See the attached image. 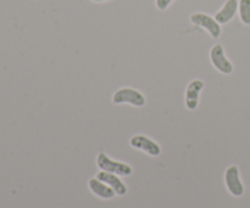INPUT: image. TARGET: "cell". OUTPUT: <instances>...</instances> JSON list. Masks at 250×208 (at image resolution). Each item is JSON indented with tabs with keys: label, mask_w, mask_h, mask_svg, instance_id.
I'll use <instances>...</instances> for the list:
<instances>
[{
	"label": "cell",
	"mask_w": 250,
	"mask_h": 208,
	"mask_svg": "<svg viewBox=\"0 0 250 208\" xmlns=\"http://www.w3.org/2000/svg\"><path fill=\"white\" fill-rule=\"evenodd\" d=\"M93 1H95V2H100V1H106V0H93Z\"/></svg>",
	"instance_id": "4fadbf2b"
},
{
	"label": "cell",
	"mask_w": 250,
	"mask_h": 208,
	"mask_svg": "<svg viewBox=\"0 0 250 208\" xmlns=\"http://www.w3.org/2000/svg\"><path fill=\"white\" fill-rule=\"evenodd\" d=\"M239 16L242 22L247 26L250 24V0H241L239 1Z\"/></svg>",
	"instance_id": "8fae6325"
},
{
	"label": "cell",
	"mask_w": 250,
	"mask_h": 208,
	"mask_svg": "<svg viewBox=\"0 0 250 208\" xmlns=\"http://www.w3.org/2000/svg\"><path fill=\"white\" fill-rule=\"evenodd\" d=\"M210 58H211L212 65L216 67L219 72L224 73V75H231L233 72V65L225 55L224 46L221 44H216L215 46H212V49L210 50Z\"/></svg>",
	"instance_id": "3957f363"
},
{
	"label": "cell",
	"mask_w": 250,
	"mask_h": 208,
	"mask_svg": "<svg viewBox=\"0 0 250 208\" xmlns=\"http://www.w3.org/2000/svg\"><path fill=\"white\" fill-rule=\"evenodd\" d=\"M237 10H238V1H237V0H227L226 4L224 5V7H222L219 12H216L215 19H216L220 24L227 23V22H229L233 19Z\"/></svg>",
	"instance_id": "9c48e42d"
},
{
	"label": "cell",
	"mask_w": 250,
	"mask_h": 208,
	"mask_svg": "<svg viewBox=\"0 0 250 208\" xmlns=\"http://www.w3.org/2000/svg\"><path fill=\"white\" fill-rule=\"evenodd\" d=\"M204 89V82L200 79H193L188 84L187 90H186V106L190 111L197 110L198 104H199V95L202 90Z\"/></svg>",
	"instance_id": "52a82bcc"
},
{
	"label": "cell",
	"mask_w": 250,
	"mask_h": 208,
	"mask_svg": "<svg viewBox=\"0 0 250 208\" xmlns=\"http://www.w3.org/2000/svg\"><path fill=\"white\" fill-rule=\"evenodd\" d=\"M98 167L105 172L112 173V174L117 175H129L132 173L131 166L126 165V163L117 162V161L111 160L107 155L104 152H100L97 157Z\"/></svg>",
	"instance_id": "7a4b0ae2"
},
{
	"label": "cell",
	"mask_w": 250,
	"mask_h": 208,
	"mask_svg": "<svg viewBox=\"0 0 250 208\" xmlns=\"http://www.w3.org/2000/svg\"><path fill=\"white\" fill-rule=\"evenodd\" d=\"M190 21H192V23L207 29L212 38H219L221 36V27H220V23L214 17L209 16V15L202 14V12L193 14L190 16Z\"/></svg>",
	"instance_id": "277c9868"
},
{
	"label": "cell",
	"mask_w": 250,
	"mask_h": 208,
	"mask_svg": "<svg viewBox=\"0 0 250 208\" xmlns=\"http://www.w3.org/2000/svg\"><path fill=\"white\" fill-rule=\"evenodd\" d=\"M173 0H156V6L159 10H166Z\"/></svg>",
	"instance_id": "7c38bea8"
},
{
	"label": "cell",
	"mask_w": 250,
	"mask_h": 208,
	"mask_svg": "<svg viewBox=\"0 0 250 208\" xmlns=\"http://www.w3.org/2000/svg\"><path fill=\"white\" fill-rule=\"evenodd\" d=\"M88 185H89L90 191L94 195H97V196L102 197V199H112L115 196V194H116L112 188H110L109 185L103 183L102 180L97 179V178L90 179Z\"/></svg>",
	"instance_id": "30bf717a"
},
{
	"label": "cell",
	"mask_w": 250,
	"mask_h": 208,
	"mask_svg": "<svg viewBox=\"0 0 250 208\" xmlns=\"http://www.w3.org/2000/svg\"><path fill=\"white\" fill-rule=\"evenodd\" d=\"M97 179L102 180L103 183H105V184L109 185L110 188H112V189L115 190V192H116L117 195H120V196H122V195H125L127 192L126 187H125L124 183L116 177V174H112V173L102 170V172H99L97 174Z\"/></svg>",
	"instance_id": "ba28073f"
},
{
	"label": "cell",
	"mask_w": 250,
	"mask_h": 208,
	"mask_svg": "<svg viewBox=\"0 0 250 208\" xmlns=\"http://www.w3.org/2000/svg\"><path fill=\"white\" fill-rule=\"evenodd\" d=\"M225 182H226L227 189L233 196L239 197L243 195L244 188L241 182V178H239V170L237 166H231L227 168L226 174H225Z\"/></svg>",
	"instance_id": "5b68a950"
},
{
	"label": "cell",
	"mask_w": 250,
	"mask_h": 208,
	"mask_svg": "<svg viewBox=\"0 0 250 208\" xmlns=\"http://www.w3.org/2000/svg\"><path fill=\"white\" fill-rule=\"evenodd\" d=\"M112 102L117 105L129 104L132 106L142 107L146 105V97L138 90L132 88H121L112 96Z\"/></svg>",
	"instance_id": "6da1fadb"
},
{
	"label": "cell",
	"mask_w": 250,
	"mask_h": 208,
	"mask_svg": "<svg viewBox=\"0 0 250 208\" xmlns=\"http://www.w3.org/2000/svg\"><path fill=\"white\" fill-rule=\"evenodd\" d=\"M129 144H131L132 148L143 151V152L148 153L150 156H159L161 152L160 146L155 141H153L150 138H148L146 135L132 136L131 140H129Z\"/></svg>",
	"instance_id": "8992f818"
}]
</instances>
